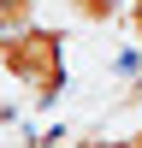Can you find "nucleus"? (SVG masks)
Returning <instances> with one entry per match:
<instances>
[{
    "label": "nucleus",
    "instance_id": "nucleus-1",
    "mask_svg": "<svg viewBox=\"0 0 142 148\" xmlns=\"http://www.w3.org/2000/svg\"><path fill=\"white\" fill-rule=\"evenodd\" d=\"M0 71L30 95V113H47L65 95V30L59 24H30V30L6 36L0 42Z\"/></svg>",
    "mask_w": 142,
    "mask_h": 148
},
{
    "label": "nucleus",
    "instance_id": "nucleus-2",
    "mask_svg": "<svg viewBox=\"0 0 142 148\" xmlns=\"http://www.w3.org/2000/svg\"><path fill=\"white\" fill-rule=\"evenodd\" d=\"M36 6H42V0H0V42L18 36V30H30V24H36Z\"/></svg>",
    "mask_w": 142,
    "mask_h": 148
},
{
    "label": "nucleus",
    "instance_id": "nucleus-3",
    "mask_svg": "<svg viewBox=\"0 0 142 148\" xmlns=\"http://www.w3.org/2000/svg\"><path fill=\"white\" fill-rule=\"evenodd\" d=\"M124 24H130V36L142 42V6H124Z\"/></svg>",
    "mask_w": 142,
    "mask_h": 148
},
{
    "label": "nucleus",
    "instance_id": "nucleus-4",
    "mask_svg": "<svg viewBox=\"0 0 142 148\" xmlns=\"http://www.w3.org/2000/svg\"><path fill=\"white\" fill-rule=\"evenodd\" d=\"M65 148H113L106 136H77V142H65Z\"/></svg>",
    "mask_w": 142,
    "mask_h": 148
},
{
    "label": "nucleus",
    "instance_id": "nucleus-5",
    "mask_svg": "<svg viewBox=\"0 0 142 148\" xmlns=\"http://www.w3.org/2000/svg\"><path fill=\"white\" fill-rule=\"evenodd\" d=\"M124 6H142V0H124Z\"/></svg>",
    "mask_w": 142,
    "mask_h": 148
}]
</instances>
